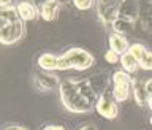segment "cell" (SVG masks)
Returning <instances> with one entry per match:
<instances>
[{
    "label": "cell",
    "instance_id": "cell-6",
    "mask_svg": "<svg viewBox=\"0 0 152 130\" xmlns=\"http://www.w3.org/2000/svg\"><path fill=\"white\" fill-rule=\"evenodd\" d=\"M33 83H35L38 90H41V92H49V90H52L54 87H59L60 81L56 75L48 73V71H40V73L35 75Z\"/></svg>",
    "mask_w": 152,
    "mask_h": 130
},
{
    "label": "cell",
    "instance_id": "cell-2",
    "mask_svg": "<svg viewBox=\"0 0 152 130\" xmlns=\"http://www.w3.org/2000/svg\"><path fill=\"white\" fill-rule=\"evenodd\" d=\"M26 37V22L19 18L16 5L0 8V43L5 46L16 45Z\"/></svg>",
    "mask_w": 152,
    "mask_h": 130
},
{
    "label": "cell",
    "instance_id": "cell-13",
    "mask_svg": "<svg viewBox=\"0 0 152 130\" xmlns=\"http://www.w3.org/2000/svg\"><path fill=\"white\" fill-rule=\"evenodd\" d=\"M119 64L122 65V70L124 71H127V73H130V75H135L138 68H140V62H138L135 57H133L130 52H125V54H122L121 56V62Z\"/></svg>",
    "mask_w": 152,
    "mask_h": 130
},
{
    "label": "cell",
    "instance_id": "cell-23",
    "mask_svg": "<svg viewBox=\"0 0 152 130\" xmlns=\"http://www.w3.org/2000/svg\"><path fill=\"white\" fill-rule=\"evenodd\" d=\"M13 2H14V0H0V8H10V7H14Z\"/></svg>",
    "mask_w": 152,
    "mask_h": 130
},
{
    "label": "cell",
    "instance_id": "cell-10",
    "mask_svg": "<svg viewBox=\"0 0 152 130\" xmlns=\"http://www.w3.org/2000/svg\"><path fill=\"white\" fill-rule=\"evenodd\" d=\"M38 67L41 71H48V73H54L57 70V64H59V56L52 54V52H43L37 60Z\"/></svg>",
    "mask_w": 152,
    "mask_h": 130
},
{
    "label": "cell",
    "instance_id": "cell-21",
    "mask_svg": "<svg viewBox=\"0 0 152 130\" xmlns=\"http://www.w3.org/2000/svg\"><path fill=\"white\" fill-rule=\"evenodd\" d=\"M3 130H28V129L22 127V126H18V124H10V126H7Z\"/></svg>",
    "mask_w": 152,
    "mask_h": 130
},
{
    "label": "cell",
    "instance_id": "cell-3",
    "mask_svg": "<svg viewBox=\"0 0 152 130\" xmlns=\"http://www.w3.org/2000/svg\"><path fill=\"white\" fill-rule=\"evenodd\" d=\"M127 0H97V16L104 26H113V22L121 16L122 7Z\"/></svg>",
    "mask_w": 152,
    "mask_h": 130
},
{
    "label": "cell",
    "instance_id": "cell-27",
    "mask_svg": "<svg viewBox=\"0 0 152 130\" xmlns=\"http://www.w3.org/2000/svg\"><path fill=\"white\" fill-rule=\"evenodd\" d=\"M149 122H151V126H152V116H151V119H149Z\"/></svg>",
    "mask_w": 152,
    "mask_h": 130
},
{
    "label": "cell",
    "instance_id": "cell-9",
    "mask_svg": "<svg viewBox=\"0 0 152 130\" xmlns=\"http://www.w3.org/2000/svg\"><path fill=\"white\" fill-rule=\"evenodd\" d=\"M108 45H109V49L114 51L116 54L122 56L128 52V48H130V43L125 38V35H121L117 32H111L108 37Z\"/></svg>",
    "mask_w": 152,
    "mask_h": 130
},
{
    "label": "cell",
    "instance_id": "cell-1",
    "mask_svg": "<svg viewBox=\"0 0 152 130\" xmlns=\"http://www.w3.org/2000/svg\"><path fill=\"white\" fill-rule=\"evenodd\" d=\"M59 97L66 111L87 114L95 109L100 95H97L89 79H64L59 84Z\"/></svg>",
    "mask_w": 152,
    "mask_h": 130
},
{
    "label": "cell",
    "instance_id": "cell-12",
    "mask_svg": "<svg viewBox=\"0 0 152 130\" xmlns=\"http://www.w3.org/2000/svg\"><path fill=\"white\" fill-rule=\"evenodd\" d=\"M135 26H136V21H132V19H127V18H117L111 27H113V32L125 35V33H130L135 30Z\"/></svg>",
    "mask_w": 152,
    "mask_h": 130
},
{
    "label": "cell",
    "instance_id": "cell-5",
    "mask_svg": "<svg viewBox=\"0 0 152 130\" xmlns=\"http://www.w3.org/2000/svg\"><path fill=\"white\" fill-rule=\"evenodd\" d=\"M95 111H97L102 118L108 119V121H113L119 116V103L114 100L113 94L111 95H106V94H102L95 103Z\"/></svg>",
    "mask_w": 152,
    "mask_h": 130
},
{
    "label": "cell",
    "instance_id": "cell-18",
    "mask_svg": "<svg viewBox=\"0 0 152 130\" xmlns=\"http://www.w3.org/2000/svg\"><path fill=\"white\" fill-rule=\"evenodd\" d=\"M140 68L144 71H152V51H147L144 59L140 62Z\"/></svg>",
    "mask_w": 152,
    "mask_h": 130
},
{
    "label": "cell",
    "instance_id": "cell-4",
    "mask_svg": "<svg viewBox=\"0 0 152 130\" xmlns=\"http://www.w3.org/2000/svg\"><path fill=\"white\" fill-rule=\"evenodd\" d=\"M62 56L68 60L71 70L76 71H86L95 64V57L83 48H70Z\"/></svg>",
    "mask_w": 152,
    "mask_h": 130
},
{
    "label": "cell",
    "instance_id": "cell-15",
    "mask_svg": "<svg viewBox=\"0 0 152 130\" xmlns=\"http://www.w3.org/2000/svg\"><path fill=\"white\" fill-rule=\"evenodd\" d=\"M133 76L124 70H117L113 73V84L114 86H132L133 84Z\"/></svg>",
    "mask_w": 152,
    "mask_h": 130
},
{
    "label": "cell",
    "instance_id": "cell-19",
    "mask_svg": "<svg viewBox=\"0 0 152 130\" xmlns=\"http://www.w3.org/2000/svg\"><path fill=\"white\" fill-rule=\"evenodd\" d=\"M104 60H106L108 64H111V65H116V64L121 62V56L116 54V52L111 51V49H108L106 52H104Z\"/></svg>",
    "mask_w": 152,
    "mask_h": 130
},
{
    "label": "cell",
    "instance_id": "cell-17",
    "mask_svg": "<svg viewBox=\"0 0 152 130\" xmlns=\"http://www.w3.org/2000/svg\"><path fill=\"white\" fill-rule=\"evenodd\" d=\"M71 2L79 11H89L90 8L97 5V0H71Z\"/></svg>",
    "mask_w": 152,
    "mask_h": 130
},
{
    "label": "cell",
    "instance_id": "cell-14",
    "mask_svg": "<svg viewBox=\"0 0 152 130\" xmlns=\"http://www.w3.org/2000/svg\"><path fill=\"white\" fill-rule=\"evenodd\" d=\"M111 94H113V97L117 103L127 102L132 95V86H114Z\"/></svg>",
    "mask_w": 152,
    "mask_h": 130
},
{
    "label": "cell",
    "instance_id": "cell-24",
    "mask_svg": "<svg viewBox=\"0 0 152 130\" xmlns=\"http://www.w3.org/2000/svg\"><path fill=\"white\" fill-rule=\"evenodd\" d=\"M43 130H66V129L64 126H54V124H51V126L43 127Z\"/></svg>",
    "mask_w": 152,
    "mask_h": 130
},
{
    "label": "cell",
    "instance_id": "cell-7",
    "mask_svg": "<svg viewBox=\"0 0 152 130\" xmlns=\"http://www.w3.org/2000/svg\"><path fill=\"white\" fill-rule=\"evenodd\" d=\"M62 10L60 0H45L40 7V18L46 22H52L59 18Z\"/></svg>",
    "mask_w": 152,
    "mask_h": 130
},
{
    "label": "cell",
    "instance_id": "cell-16",
    "mask_svg": "<svg viewBox=\"0 0 152 130\" xmlns=\"http://www.w3.org/2000/svg\"><path fill=\"white\" fill-rule=\"evenodd\" d=\"M128 52H130L138 62H141L144 59V56L147 54V48L142 45V43H132L130 48H128Z\"/></svg>",
    "mask_w": 152,
    "mask_h": 130
},
{
    "label": "cell",
    "instance_id": "cell-11",
    "mask_svg": "<svg viewBox=\"0 0 152 130\" xmlns=\"http://www.w3.org/2000/svg\"><path fill=\"white\" fill-rule=\"evenodd\" d=\"M132 95L135 98V102L138 106H146L147 105V98L149 95L146 92V86L142 81H138V79H133V84H132Z\"/></svg>",
    "mask_w": 152,
    "mask_h": 130
},
{
    "label": "cell",
    "instance_id": "cell-22",
    "mask_svg": "<svg viewBox=\"0 0 152 130\" xmlns=\"http://www.w3.org/2000/svg\"><path fill=\"white\" fill-rule=\"evenodd\" d=\"M144 86H146V92H147V95H152V78H149V79H146L144 81Z\"/></svg>",
    "mask_w": 152,
    "mask_h": 130
},
{
    "label": "cell",
    "instance_id": "cell-26",
    "mask_svg": "<svg viewBox=\"0 0 152 130\" xmlns=\"http://www.w3.org/2000/svg\"><path fill=\"white\" fill-rule=\"evenodd\" d=\"M147 106H149V108L152 109V95H151L149 98H147Z\"/></svg>",
    "mask_w": 152,
    "mask_h": 130
},
{
    "label": "cell",
    "instance_id": "cell-25",
    "mask_svg": "<svg viewBox=\"0 0 152 130\" xmlns=\"http://www.w3.org/2000/svg\"><path fill=\"white\" fill-rule=\"evenodd\" d=\"M79 130H98L97 126H94V124H87V126H83Z\"/></svg>",
    "mask_w": 152,
    "mask_h": 130
},
{
    "label": "cell",
    "instance_id": "cell-8",
    "mask_svg": "<svg viewBox=\"0 0 152 130\" xmlns=\"http://www.w3.org/2000/svg\"><path fill=\"white\" fill-rule=\"evenodd\" d=\"M16 11L24 22H32L40 18V8L32 2H27V0H22L16 5Z\"/></svg>",
    "mask_w": 152,
    "mask_h": 130
},
{
    "label": "cell",
    "instance_id": "cell-20",
    "mask_svg": "<svg viewBox=\"0 0 152 130\" xmlns=\"http://www.w3.org/2000/svg\"><path fill=\"white\" fill-rule=\"evenodd\" d=\"M57 70H59V71H68V70H71V67H70V64H68V60H66L62 54L59 56V64H57Z\"/></svg>",
    "mask_w": 152,
    "mask_h": 130
}]
</instances>
